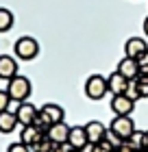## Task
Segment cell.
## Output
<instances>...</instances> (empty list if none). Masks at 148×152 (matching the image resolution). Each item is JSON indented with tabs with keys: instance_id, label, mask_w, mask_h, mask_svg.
Returning <instances> with one entry per match:
<instances>
[{
	"instance_id": "6da1fadb",
	"label": "cell",
	"mask_w": 148,
	"mask_h": 152,
	"mask_svg": "<svg viewBox=\"0 0 148 152\" xmlns=\"http://www.w3.org/2000/svg\"><path fill=\"white\" fill-rule=\"evenodd\" d=\"M31 91H33L31 80L26 78V76H20V74H15L9 80V85H7V94H9V98L13 102H26Z\"/></svg>"
},
{
	"instance_id": "7a4b0ae2",
	"label": "cell",
	"mask_w": 148,
	"mask_h": 152,
	"mask_svg": "<svg viewBox=\"0 0 148 152\" xmlns=\"http://www.w3.org/2000/svg\"><path fill=\"white\" fill-rule=\"evenodd\" d=\"M109 133H113L118 139L126 141L129 137L135 133V122L131 120V115H116L109 124Z\"/></svg>"
},
{
	"instance_id": "3957f363",
	"label": "cell",
	"mask_w": 148,
	"mask_h": 152,
	"mask_svg": "<svg viewBox=\"0 0 148 152\" xmlns=\"http://www.w3.org/2000/svg\"><path fill=\"white\" fill-rule=\"evenodd\" d=\"M13 50H15V57L22 59V61H33L35 57L39 54V44L35 37H20L15 41V46H13Z\"/></svg>"
},
{
	"instance_id": "277c9868",
	"label": "cell",
	"mask_w": 148,
	"mask_h": 152,
	"mask_svg": "<svg viewBox=\"0 0 148 152\" xmlns=\"http://www.w3.org/2000/svg\"><path fill=\"white\" fill-rule=\"evenodd\" d=\"M109 87H107V78L100 74H91L85 80V96L89 100H102L107 96Z\"/></svg>"
},
{
	"instance_id": "5b68a950",
	"label": "cell",
	"mask_w": 148,
	"mask_h": 152,
	"mask_svg": "<svg viewBox=\"0 0 148 152\" xmlns=\"http://www.w3.org/2000/svg\"><path fill=\"white\" fill-rule=\"evenodd\" d=\"M63 117H66V111H63L59 104H54V102H46V104L39 109V120L44 122L48 128H50L52 124L63 122Z\"/></svg>"
},
{
	"instance_id": "8992f818",
	"label": "cell",
	"mask_w": 148,
	"mask_h": 152,
	"mask_svg": "<svg viewBox=\"0 0 148 152\" xmlns=\"http://www.w3.org/2000/svg\"><path fill=\"white\" fill-rule=\"evenodd\" d=\"M39 115V109L31 104V102H20L18 109H15V117H18V124H22V126H31V124L37 120Z\"/></svg>"
},
{
	"instance_id": "52a82bcc",
	"label": "cell",
	"mask_w": 148,
	"mask_h": 152,
	"mask_svg": "<svg viewBox=\"0 0 148 152\" xmlns=\"http://www.w3.org/2000/svg\"><path fill=\"white\" fill-rule=\"evenodd\" d=\"M85 133H87V141H89V143H100L105 137H107L109 128L105 126L102 122L91 120V122H87V124H85Z\"/></svg>"
},
{
	"instance_id": "ba28073f",
	"label": "cell",
	"mask_w": 148,
	"mask_h": 152,
	"mask_svg": "<svg viewBox=\"0 0 148 152\" xmlns=\"http://www.w3.org/2000/svg\"><path fill=\"white\" fill-rule=\"evenodd\" d=\"M133 109H135V100H131L129 96L120 94V96H113V98H111V111L116 115H131Z\"/></svg>"
},
{
	"instance_id": "9c48e42d",
	"label": "cell",
	"mask_w": 148,
	"mask_h": 152,
	"mask_svg": "<svg viewBox=\"0 0 148 152\" xmlns=\"http://www.w3.org/2000/svg\"><path fill=\"white\" fill-rule=\"evenodd\" d=\"M144 52H148V44L142 39V37H131V39H126V44H124V54L129 59H139Z\"/></svg>"
},
{
	"instance_id": "30bf717a",
	"label": "cell",
	"mask_w": 148,
	"mask_h": 152,
	"mask_svg": "<svg viewBox=\"0 0 148 152\" xmlns=\"http://www.w3.org/2000/svg\"><path fill=\"white\" fill-rule=\"evenodd\" d=\"M68 143L72 146L74 150H83L87 146V133H85V126H70V135H68Z\"/></svg>"
},
{
	"instance_id": "8fae6325",
	"label": "cell",
	"mask_w": 148,
	"mask_h": 152,
	"mask_svg": "<svg viewBox=\"0 0 148 152\" xmlns=\"http://www.w3.org/2000/svg\"><path fill=\"white\" fill-rule=\"evenodd\" d=\"M15 74H18V61L9 54H0V78L11 80Z\"/></svg>"
},
{
	"instance_id": "7c38bea8",
	"label": "cell",
	"mask_w": 148,
	"mask_h": 152,
	"mask_svg": "<svg viewBox=\"0 0 148 152\" xmlns=\"http://www.w3.org/2000/svg\"><path fill=\"white\" fill-rule=\"evenodd\" d=\"M68 135H70V126H68L66 122L52 124V126L48 128V133H46V137H48L52 143H66V141H68Z\"/></svg>"
},
{
	"instance_id": "4fadbf2b",
	"label": "cell",
	"mask_w": 148,
	"mask_h": 152,
	"mask_svg": "<svg viewBox=\"0 0 148 152\" xmlns=\"http://www.w3.org/2000/svg\"><path fill=\"white\" fill-rule=\"evenodd\" d=\"M107 87H109V94H113V96L126 94V87H129V78H124V76L116 70V72L107 78Z\"/></svg>"
},
{
	"instance_id": "5bb4252c",
	"label": "cell",
	"mask_w": 148,
	"mask_h": 152,
	"mask_svg": "<svg viewBox=\"0 0 148 152\" xmlns=\"http://www.w3.org/2000/svg\"><path fill=\"white\" fill-rule=\"evenodd\" d=\"M118 72L124 76V78H137V74H139V65H137V59H129V57H124L122 61L118 63Z\"/></svg>"
},
{
	"instance_id": "9a60e30c",
	"label": "cell",
	"mask_w": 148,
	"mask_h": 152,
	"mask_svg": "<svg viewBox=\"0 0 148 152\" xmlns=\"http://www.w3.org/2000/svg\"><path fill=\"white\" fill-rule=\"evenodd\" d=\"M41 137H44V133L37 128V126H22V133H20V141L24 143V146H29V148H33L35 143H37Z\"/></svg>"
},
{
	"instance_id": "2e32d148",
	"label": "cell",
	"mask_w": 148,
	"mask_h": 152,
	"mask_svg": "<svg viewBox=\"0 0 148 152\" xmlns=\"http://www.w3.org/2000/svg\"><path fill=\"white\" fill-rule=\"evenodd\" d=\"M18 126V117L13 111H2L0 113V133H4V135H9L13 133Z\"/></svg>"
},
{
	"instance_id": "e0dca14e",
	"label": "cell",
	"mask_w": 148,
	"mask_h": 152,
	"mask_svg": "<svg viewBox=\"0 0 148 152\" xmlns=\"http://www.w3.org/2000/svg\"><path fill=\"white\" fill-rule=\"evenodd\" d=\"M126 141H129L137 152H139V150H144V148H146V130H137V128H135V133H133Z\"/></svg>"
},
{
	"instance_id": "ac0fdd59",
	"label": "cell",
	"mask_w": 148,
	"mask_h": 152,
	"mask_svg": "<svg viewBox=\"0 0 148 152\" xmlns=\"http://www.w3.org/2000/svg\"><path fill=\"white\" fill-rule=\"evenodd\" d=\"M11 26H13V13L4 7H0V33L11 31Z\"/></svg>"
},
{
	"instance_id": "d6986e66",
	"label": "cell",
	"mask_w": 148,
	"mask_h": 152,
	"mask_svg": "<svg viewBox=\"0 0 148 152\" xmlns=\"http://www.w3.org/2000/svg\"><path fill=\"white\" fill-rule=\"evenodd\" d=\"M135 83H137V91H139V96H142V98H148V76H146V74H137Z\"/></svg>"
},
{
	"instance_id": "ffe728a7",
	"label": "cell",
	"mask_w": 148,
	"mask_h": 152,
	"mask_svg": "<svg viewBox=\"0 0 148 152\" xmlns=\"http://www.w3.org/2000/svg\"><path fill=\"white\" fill-rule=\"evenodd\" d=\"M52 146H54V143H52V141H50V139H48V137L44 135V137H41V139H39L37 143H35V146H33L31 150H33V152H48Z\"/></svg>"
},
{
	"instance_id": "44dd1931",
	"label": "cell",
	"mask_w": 148,
	"mask_h": 152,
	"mask_svg": "<svg viewBox=\"0 0 148 152\" xmlns=\"http://www.w3.org/2000/svg\"><path fill=\"white\" fill-rule=\"evenodd\" d=\"M94 152H116V146L105 137L100 143H94Z\"/></svg>"
},
{
	"instance_id": "7402d4cb",
	"label": "cell",
	"mask_w": 148,
	"mask_h": 152,
	"mask_svg": "<svg viewBox=\"0 0 148 152\" xmlns=\"http://www.w3.org/2000/svg\"><path fill=\"white\" fill-rule=\"evenodd\" d=\"M124 96H129V98L135 100V102L142 98V96H139V91H137V83H135V78L129 80V87H126V94H124Z\"/></svg>"
},
{
	"instance_id": "603a6c76",
	"label": "cell",
	"mask_w": 148,
	"mask_h": 152,
	"mask_svg": "<svg viewBox=\"0 0 148 152\" xmlns=\"http://www.w3.org/2000/svg\"><path fill=\"white\" fill-rule=\"evenodd\" d=\"M9 104H11V98H9V94H7V89H0V113L9 111Z\"/></svg>"
},
{
	"instance_id": "cb8c5ba5",
	"label": "cell",
	"mask_w": 148,
	"mask_h": 152,
	"mask_svg": "<svg viewBox=\"0 0 148 152\" xmlns=\"http://www.w3.org/2000/svg\"><path fill=\"white\" fill-rule=\"evenodd\" d=\"M7 152H31V148L24 146L22 141H18V143H11V146L7 148Z\"/></svg>"
},
{
	"instance_id": "d4e9b609",
	"label": "cell",
	"mask_w": 148,
	"mask_h": 152,
	"mask_svg": "<svg viewBox=\"0 0 148 152\" xmlns=\"http://www.w3.org/2000/svg\"><path fill=\"white\" fill-rule=\"evenodd\" d=\"M137 65H139V72H148V52H144L137 59Z\"/></svg>"
},
{
	"instance_id": "484cf974",
	"label": "cell",
	"mask_w": 148,
	"mask_h": 152,
	"mask_svg": "<svg viewBox=\"0 0 148 152\" xmlns=\"http://www.w3.org/2000/svg\"><path fill=\"white\" fill-rule=\"evenodd\" d=\"M116 152H137V150L133 148V146H131L129 141H122V143H120V146H118V150H116Z\"/></svg>"
},
{
	"instance_id": "4316f807",
	"label": "cell",
	"mask_w": 148,
	"mask_h": 152,
	"mask_svg": "<svg viewBox=\"0 0 148 152\" xmlns=\"http://www.w3.org/2000/svg\"><path fill=\"white\" fill-rule=\"evenodd\" d=\"M81 152H94V143H87V146H85V148H83Z\"/></svg>"
},
{
	"instance_id": "83f0119b",
	"label": "cell",
	"mask_w": 148,
	"mask_h": 152,
	"mask_svg": "<svg viewBox=\"0 0 148 152\" xmlns=\"http://www.w3.org/2000/svg\"><path fill=\"white\" fill-rule=\"evenodd\" d=\"M144 33H146V37H148V15H146V20H144Z\"/></svg>"
},
{
	"instance_id": "f1b7e54d",
	"label": "cell",
	"mask_w": 148,
	"mask_h": 152,
	"mask_svg": "<svg viewBox=\"0 0 148 152\" xmlns=\"http://www.w3.org/2000/svg\"><path fill=\"white\" fill-rule=\"evenodd\" d=\"M146 146H148V130H146Z\"/></svg>"
},
{
	"instance_id": "f546056e",
	"label": "cell",
	"mask_w": 148,
	"mask_h": 152,
	"mask_svg": "<svg viewBox=\"0 0 148 152\" xmlns=\"http://www.w3.org/2000/svg\"><path fill=\"white\" fill-rule=\"evenodd\" d=\"M139 152H148V146H146V148H144V150H139Z\"/></svg>"
},
{
	"instance_id": "4dcf8cb0",
	"label": "cell",
	"mask_w": 148,
	"mask_h": 152,
	"mask_svg": "<svg viewBox=\"0 0 148 152\" xmlns=\"http://www.w3.org/2000/svg\"><path fill=\"white\" fill-rule=\"evenodd\" d=\"M70 152H81V150H74V148H72V150H70Z\"/></svg>"
},
{
	"instance_id": "1f68e13d",
	"label": "cell",
	"mask_w": 148,
	"mask_h": 152,
	"mask_svg": "<svg viewBox=\"0 0 148 152\" xmlns=\"http://www.w3.org/2000/svg\"><path fill=\"white\" fill-rule=\"evenodd\" d=\"M139 74H146V76H148V72H139Z\"/></svg>"
}]
</instances>
